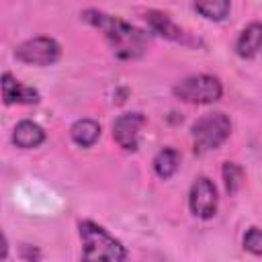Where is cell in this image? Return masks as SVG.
I'll return each mask as SVG.
<instances>
[{
  "label": "cell",
  "instance_id": "cell-1",
  "mask_svg": "<svg viewBox=\"0 0 262 262\" xmlns=\"http://www.w3.org/2000/svg\"><path fill=\"white\" fill-rule=\"evenodd\" d=\"M82 18L96 27L98 31L104 33L113 53L119 57V59H137L145 53V47H147V33H143L141 29L133 27L131 23L119 18V16H113V14H106L98 8H86L82 10Z\"/></svg>",
  "mask_w": 262,
  "mask_h": 262
},
{
  "label": "cell",
  "instance_id": "cell-2",
  "mask_svg": "<svg viewBox=\"0 0 262 262\" xmlns=\"http://www.w3.org/2000/svg\"><path fill=\"white\" fill-rule=\"evenodd\" d=\"M82 262H127L125 246L115 239L102 225L94 221H80Z\"/></svg>",
  "mask_w": 262,
  "mask_h": 262
},
{
  "label": "cell",
  "instance_id": "cell-3",
  "mask_svg": "<svg viewBox=\"0 0 262 262\" xmlns=\"http://www.w3.org/2000/svg\"><path fill=\"white\" fill-rule=\"evenodd\" d=\"M231 133V121L225 113L215 111L199 117L192 125V141L194 154H205L217 149Z\"/></svg>",
  "mask_w": 262,
  "mask_h": 262
},
{
  "label": "cell",
  "instance_id": "cell-4",
  "mask_svg": "<svg viewBox=\"0 0 262 262\" xmlns=\"http://www.w3.org/2000/svg\"><path fill=\"white\" fill-rule=\"evenodd\" d=\"M172 92L176 98L190 102V104H211L221 98L223 86H221L219 78H215V76L196 74V76H188V78L180 80Z\"/></svg>",
  "mask_w": 262,
  "mask_h": 262
},
{
  "label": "cell",
  "instance_id": "cell-5",
  "mask_svg": "<svg viewBox=\"0 0 262 262\" xmlns=\"http://www.w3.org/2000/svg\"><path fill=\"white\" fill-rule=\"evenodd\" d=\"M61 47L51 37H33L14 49V57L29 66H51L59 59Z\"/></svg>",
  "mask_w": 262,
  "mask_h": 262
},
{
  "label": "cell",
  "instance_id": "cell-6",
  "mask_svg": "<svg viewBox=\"0 0 262 262\" xmlns=\"http://www.w3.org/2000/svg\"><path fill=\"white\" fill-rule=\"evenodd\" d=\"M217 205H219V196H217L215 184L207 176H199L192 182L190 192H188L190 213L199 219H211L217 213Z\"/></svg>",
  "mask_w": 262,
  "mask_h": 262
},
{
  "label": "cell",
  "instance_id": "cell-7",
  "mask_svg": "<svg viewBox=\"0 0 262 262\" xmlns=\"http://www.w3.org/2000/svg\"><path fill=\"white\" fill-rule=\"evenodd\" d=\"M145 125L141 113H123L113 123V139L125 151H135L139 145V131Z\"/></svg>",
  "mask_w": 262,
  "mask_h": 262
},
{
  "label": "cell",
  "instance_id": "cell-8",
  "mask_svg": "<svg viewBox=\"0 0 262 262\" xmlns=\"http://www.w3.org/2000/svg\"><path fill=\"white\" fill-rule=\"evenodd\" d=\"M145 20H147L149 29L154 33H158L160 37H164V39H170V41H176V43H184V45H196L199 43L184 29H180L166 12L149 10V12H145Z\"/></svg>",
  "mask_w": 262,
  "mask_h": 262
},
{
  "label": "cell",
  "instance_id": "cell-9",
  "mask_svg": "<svg viewBox=\"0 0 262 262\" xmlns=\"http://www.w3.org/2000/svg\"><path fill=\"white\" fill-rule=\"evenodd\" d=\"M2 98L6 104H37L39 102V92L31 86L20 84L12 74L4 72L2 74Z\"/></svg>",
  "mask_w": 262,
  "mask_h": 262
},
{
  "label": "cell",
  "instance_id": "cell-10",
  "mask_svg": "<svg viewBox=\"0 0 262 262\" xmlns=\"http://www.w3.org/2000/svg\"><path fill=\"white\" fill-rule=\"evenodd\" d=\"M45 141V131L41 125L25 119V121H18L14 131H12V143L20 149H33V147H39L41 143Z\"/></svg>",
  "mask_w": 262,
  "mask_h": 262
},
{
  "label": "cell",
  "instance_id": "cell-11",
  "mask_svg": "<svg viewBox=\"0 0 262 262\" xmlns=\"http://www.w3.org/2000/svg\"><path fill=\"white\" fill-rule=\"evenodd\" d=\"M260 49H262V23H250L235 41V53L244 59H250Z\"/></svg>",
  "mask_w": 262,
  "mask_h": 262
},
{
  "label": "cell",
  "instance_id": "cell-12",
  "mask_svg": "<svg viewBox=\"0 0 262 262\" xmlns=\"http://www.w3.org/2000/svg\"><path fill=\"white\" fill-rule=\"evenodd\" d=\"M70 135L74 139L76 145L80 147H90L96 143V139L100 137V125L94 121V119H78L72 129H70Z\"/></svg>",
  "mask_w": 262,
  "mask_h": 262
},
{
  "label": "cell",
  "instance_id": "cell-13",
  "mask_svg": "<svg viewBox=\"0 0 262 262\" xmlns=\"http://www.w3.org/2000/svg\"><path fill=\"white\" fill-rule=\"evenodd\" d=\"M178 166H180V154L174 147H164L154 158V172L162 180H168L170 176H174Z\"/></svg>",
  "mask_w": 262,
  "mask_h": 262
},
{
  "label": "cell",
  "instance_id": "cell-14",
  "mask_svg": "<svg viewBox=\"0 0 262 262\" xmlns=\"http://www.w3.org/2000/svg\"><path fill=\"white\" fill-rule=\"evenodd\" d=\"M194 10L207 20H223L229 14L231 4L227 0H209V2H196Z\"/></svg>",
  "mask_w": 262,
  "mask_h": 262
},
{
  "label": "cell",
  "instance_id": "cell-15",
  "mask_svg": "<svg viewBox=\"0 0 262 262\" xmlns=\"http://www.w3.org/2000/svg\"><path fill=\"white\" fill-rule=\"evenodd\" d=\"M221 174H223V184H225V190L229 196H233L242 184H244V170L242 166H237L235 162H225L223 168H221Z\"/></svg>",
  "mask_w": 262,
  "mask_h": 262
},
{
  "label": "cell",
  "instance_id": "cell-16",
  "mask_svg": "<svg viewBox=\"0 0 262 262\" xmlns=\"http://www.w3.org/2000/svg\"><path fill=\"white\" fill-rule=\"evenodd\" d=\"M244 250H248L254 256H262V229L250 227L244 235Z\"/></svg>",
  "mask_w": 262,
  "mask_h": 262
}]
</instances>
